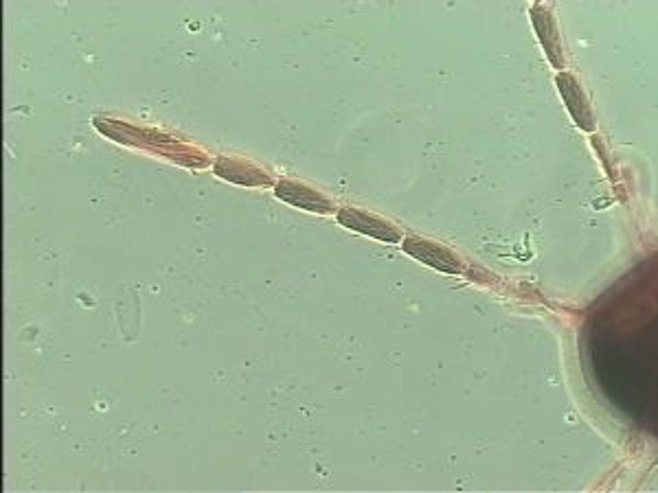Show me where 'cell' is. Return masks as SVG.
<instances>
[{
	"label": "cell",
	"mask_w": 658,
	"mask_h": 493,
	"mask_svg": "<svg viewBox=\"0 0 658 493\" xmlns=\"http://www.w3.org/2000/svg\"><path fill=\"white\" fill-rule=\"evenodd\" d=\"M215 174L226 178V180H233V182H244V185H268L270 178L264 174V171L255 169L253 165L248 163H240V160H233V158H220L218 163H215Z\"/></svg>",
	"instance_id": "obj_6"
},
{
	"label": "cell",
	"mask_w": 658,
	"mask_h": 493,
	"mask_svg": "<svg viewBox=\"0 0 658 493\" xmlns=\"http://www.w3.org/2000/svg\"><path fill=\"white\" fill-rule=\"evenodd\" d=\"M531 22H533V29H536L538 40L542 44L544 53H547L549 62L553 64V68H564L560 31H558V25H555L551 11L547 7L533 5L531 7Z\"/></svg>",
	"instance_id": "obj_5"
},
{
	"label": "cell",
	"mask_w": 658,
	"mask_h": 493,
	"mask_svg": "<svg viewBox=\"0 0 658 493\" xmlns=\"http://www.w3.org/2000/svg\"><path fill=\"white\" fill-rule=\"evenodd\" d=\"M277 198L288 202L292 206H297V209L303 211H312V213H319V215H327L334 211V202L325 198L323 193L314 191L305 185H299V182H292V180H279L277 187H275Z\"/></svg>",
	"instance_id": "obj_4"
},
{
	"label": "cell",
	"mask_w": 658,
	"mask_h": 493,
	"mask_svg": "<svg viewBox=\"0 0 658 493\" xmlns=\"http://www.w3.org/2000/svg\"><path fill=\"white\" fill-rule=\"evenodd\" d=\"M336 220L340 226L349 228V231L360 233L378 239V242H387V244H400V231L389 222L380 220V217L371 215L369 211H360V209H340L336 213Z\"/></svg>",
	"instance_id": "obj_1"
},
{
	"label": "cell",
	"mask_w": 658,
	"mask_h": 493,
	"mask_svg": "<svg viewBox=\"0 0 658 493\" xmlns=\"http://www.w3.org/2000/svg\"><path fill=\"white\" fill-rule=\"evenodd\" d=\"M404 250L408 255L415 257L417 261H422L424 266L435 268L439 272H448V274H461L463 266L455 252L448 250L446 246L428 242V239L422 237H406L404 239Z\"/></svg>",
	"instance_id": "obj_2"
},
{
	"label": "cell",
	"mask_w": 658,
	"mask_h": 493,
	"mask_svg": "<svg viewBox=\"0 0 658 493\" xmlns=\"http://www.w3.org/2000/svg\"><path fill=\"white\" fill-rule=\"evenodd\" d=\"M555 86H558L562 101L566 103V108H569L573 121L580 125L582 130L593 132L595 130L593 106L591 101H588L584 88L580 86V82H577V77L573 73H560L555 77Z\"/></svg>",
	"instance_id": "obj_3"
}]
</instances>
